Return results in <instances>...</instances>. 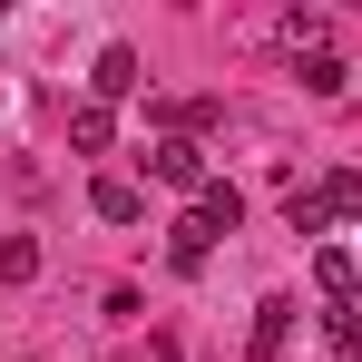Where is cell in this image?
I'll use <instances>...</instances> for the list:
<instances>
[{
	"mask_svg": "<svg viewBox=\"0 0 362 362\" xmlns=\"http://www.w3.org/2000/svg\"><path fill=\"white\" fill-rule=\"evenodd\" d=\"M303 88H313V98H333V88H353V69L323 49V59H303Z\"/></svg>",
	"mask_w": 362,
	"mask_h": 362,
	"instance_id": "obj_12",
	"label": "cell"
},
{
	"mask_svg": "<svg viewBox=\"0 0 362 362\" xmlns=\"http://www.w3.org/2000/svg\"><path fill=\"white\" fill-rule=\"evenodd\" d=\"M353 88H362V69H353Z\"/></svg>",
	"mask_w": 362,
	"mask_h": 362,
	"instance_id": "obj_14",
	"label": "cell"
},
{
	"mask_svg": "<svg viewBox=\"0 0 362 362\" xmlns=\"http://www.w3.org/2000/svg\"><path fill=\"white\" fill-rule=\"evenodd\" d=\"M284 343H294V294H264L255 303V362H274Z\"/></svg>",
	"mask_w": 362,
	"mask_h": 362,
	"instance_id": "obj_6",
	"label": "cell"
},
{
	"mask_svg": "<svg viewBox=\"0 0 362 362\" xmlns=\"http://www.w3.org/2000/svg\"><path fill=\"white\" fill-rule=\"evenodd\" d=\"M323 333H333V353H343V362H362V303H353V313H323Z\"/></svg>",
	"mask_w": 362,
	"mask_h": 362,
	"instance_id": "obj_13",
	"label": "cell"
},
{
	"mask_svg": "<svg viewBox=\"0 0 362 362\" xmlns=\"http://www.w3.org/2000/svg\"><path fill=\"white\" fill-rule=\"evenodd\" d=\"M313 284H323L333 313H353V303H362V274H353V255H343V245H313Z\"/></svg>",
	"mask_w": 362,
	"mask_h": 362,
	"instance_id": "obj_4",
	"label": "cell"
},
{
	"mask_svg": "<svg viewBox=\"0 0 362 362\" xmlns=\"http://www.w3.org/2000/svg\"><path fill=\"white\" fill-rule=\"evenodd\" d=\"M284 216H294V235H323V226H333V196H323V186H294Z\"/></svg>",
	"mask_w": 362,
	"mask_h": 362,
	"instance_id": "obj_10",
	"label": "cell"
},
{
	"mask_svg": "<svg viewBox=\"0 0 362 362\" xmlns=\"http://www.w3.org/2000/svg\"><path fill=\"white\" fill-rule=\"evenodd\" d=\"M40 274V245L30 235H0V284H30Z\"/></svg>",
	"mask_w": 362,
	"mask_h": 362,
	"instance_id": "obj_11",
	"label": "cell"
},
{
	"mask_svg": "<svg viewBox=\"0 0 362 362\" xmlns=\"http://www.w3.org/2000/svg\"><path fill=\"white\" fill-rule=\"evenodd\" d=\"M196 226H206V235H235V226H245V196H235L226 177H216L206 196H196Z\"/></svg>",
	"mask_w": 362,
	"mask_h": 362,
	"instance_id": "obj_8",
	"label": "cell"
},
{
	"mask_svg": "<svg viewBox=\"0 0 362 362\" xmlns=\"http://www.w3.org/2000/svg\"><path fill=\"white\" fill-rule=\"evenodd\" d=\"M108 137H118V108H98V98L69 108V147H78V157H108Z\"/></svg>",
	"mask_w": 362,
	"mask_h": 362,
	"instance_id": "obj_5",
	"label": "cell"
},
{
	"mask_svg": "<svg viewBox=\"0 0 362 362\" xmlns=\"http://www.w3.org/2000/svg\"><path fill=\"white\" fill-rule=\"evenodd\" d=\"M137 88H147V78H137V49H127V40H108V49H98V69H88V98H98V108H118V98H137Z\"/></svg>",
	"mask_w": 362,
	"mask_h": 362,
	"instance_id": "obj_3",
	"label": "cell"
},
{
	"mask_svg": "<svg viewBox=\"0 0 362 362\" xmlns=\"http://www.w3.org/2000/svg\"><path fill=\"white\" fill-rule=\"evenodd\" d=\"M147 177L157 186H177V196H206V147H196V137H157V147H147Z\"/></svg>",
	"mask_w": 362,
	"mask_h": 362,
	"instance_id": "obj_1",
	"label": "cell"
},
{
	"mask_svg": "<svg viewBox=\"0 0 362 362\" xmlns=\"http://www.w3.org/2000/svg\"><path fill=\"white\" fill-rule=\"evenodd\" d=\"M274 49H284V59H323V49H333V10H284V20H274Z\"/></svg>",
	"mask_w": 362,
	"mask_h": 362,
	"instance_id": "obj_2",
	"label": "cell"
},
{
	"mask_svg": "<svg viewBox=\"0 0 362 362\" xmlns=\"http://www.w3.org/2000/svg\"><path fill=\"white\" fill-rule=\"evenodd\" d=\"M88 206H98V226H137V216H147V196H137L127 177H98V186H88Z\"/></svg>",
	"mask_w": 362,
	"mask_h": 362,
	"instance_id": "obj_7",
	"label": "cell"
},
{
	"mask_svg": "<svg viewBox=\"0 0 362 362\" xmlns=\"http://www.w3.org/2000/svg\"><path fill=\"white\" fill-rule=\"evenodd\" d=\"M206 255H216V235H206L196 216H177V226H167V264H177V274H196Z\"/></svg>",
	"mask_w": 362,
	"mask_h": 362,
	"instance_id": "obj_9",
	"label": "cell"
}]
</instances>
